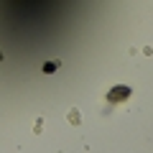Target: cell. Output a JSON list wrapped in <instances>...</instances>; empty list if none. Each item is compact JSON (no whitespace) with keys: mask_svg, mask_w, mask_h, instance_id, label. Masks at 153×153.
<instances>
[{"mask_svg":"<svg viewBox=\"0 0 153 153\" xmlns=\"http://www.w3.org/2000/svg\"><path fill=\"white\" fill-rule=\"evenodd\" d=\"M128 97H130V89H128V87H115L112 89V92H110L107 94V102H123V100H128Z\"/></svg>","mask_w":153,"mask_h":153,"instance_id":"obj_1","label":"cell"},{"mask_svg":"<svg viewBox=\"0 0 153 153\" xmlns=\"http://www.w3.org/2000/svg\"><path fill=\"white\" fill-rule=\"evenodd\" d=\"M56 66H59V64H56V61H49V64H46V66H44V69H46V71H49V74H51V71H54V69H56Z\"/></svg>","mask_w":153,"mask_h":153,"instance_id":"obj_2","label":"cell"},{"mask_svg":"<svg viewBox=\"0 0 153 153\" xmlns=\"http://www.w3.org/2000/svg\"><path fill=\"white\" fill-rule=\"evenodd\" d=\"M0 59H3V54H0Z\"/></svg>","mask_w":153,"mask_h":153,"instance_id":"obj_3","label":"cell"}]
</instances>
